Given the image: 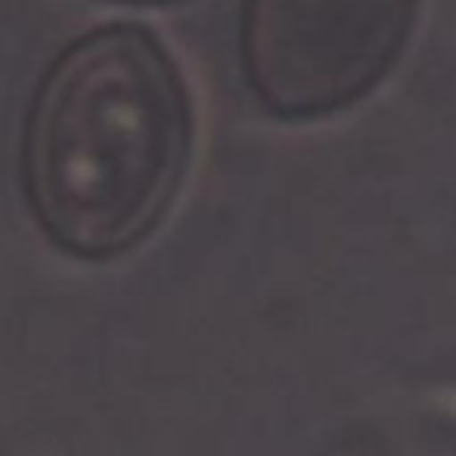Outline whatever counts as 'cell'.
<instances>
[{"label": "cell", "instance_id": "obj_1", "mask_svg": "<svg viewBox=\"0 0 456 456\" xmlns=\"http://www.w3.org/2000/svg\"><path fill=\"white\" fill-rule=\"evenodd\" d=\"M189 150L192 107L164 43L142 25H103L75 39L32 93L25 203L57 249L110 260L157 228Z\"/></svg>", "mask_w": 456, "mask_h": 456}, {"label": "cell", "instance_id": "obj_2", "mask_svg": "<svg viewBox=\"0 0 456 456\" xmlns=\"http://www.w3.org/2000/svg\"><path fill=\"white\" fill-rule=\"evenodd\" d=\"M417 0H242V71L285 121L335 114L367 96L403 53Z\"/></svg>", "mask_w": 456, "mask_h": 456}, {"label": "cell", "instance_id": "obj_3", "mask_svg": "<svg viewBox=\"0 0 456 456\" xmlns=\"http://www.w3.org/2000/svg\"><path fill=\"white\" fill-rule=\"evenodd\" d=\"M110 4H175V0H110Z\"/></svg>", "mask_w": 456, "mask_h": 456}]
</instances>
